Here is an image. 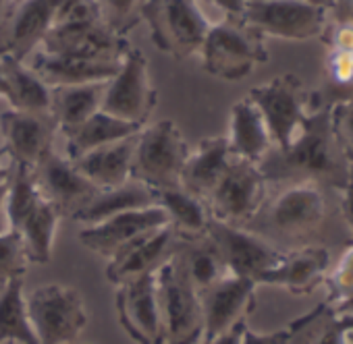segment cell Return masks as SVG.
I'll return each mask as SVG.
<instances>
[{
    "instance_id": "obj_19",
    "label": "cell",
    "mask_w": 353,
    "mask_h": 344,
    "mask_svg": "<svg viewBox=\"0 0 353 344\" xmlns=\"http://www.w3.org/2000/svg\"><path fill=\"white\" fill-rule=\"evenodd\" d=\"M181 243L183 241L174 235L168 224L156 228L131 243L125 251H121L114 259L108 261L106 280L114 286H123L127 282L156 274L181 249Z\"/></svg>"
},
{
    "instance_id": "obj_10",
    "label": "cell",
    "mask_w": 353,
    "mask_h": 344,
    "mask_svg": "<svg viewBox=\"0 0 353 344\" xmlns=\"http://www.w3.org/2000/svg\"><path fill=\"white\" fill-rule=\"evenodd\" d=\"M266 185L258 164L235 158L206 202L212 218L231 226H248L266 202Z\"/></svg>"
},
{
    "instance_id": "obj_50",
    "label": "cell",
    "mask_w": 353,
    "mask_h": 344,
    "mask_svg": "<svg viewBox=\"0 0 353 344\" xmlns=\"http://www.w3.org/2000/svg\"><path fill=\"white\" fill-rule=\"evenodd\" d=\"M341 327H345V330H351L353 327V315H349V317H332Z\"/></svg>"
},
{
    "instance_id": "obj_45",
    "label": "cell",
    "mask_w": 353,
    "mask_h": 344,
    "mask_svg": "<svg viewBox=\"0 0 353 344\" xmlns=\"http://www.w3.org/2000/svg\"><path fill=\"white\" fill-rule=\"evenodd\" d=\"M332 11H336V13H339V15H336V19L347 21V23H351V25H353V0H336Z\"/></svg>"
},
{
    "instance_id": "obj_30",
    "label": "cell",
    "mask_w": 353,
    "mask_h": 344,
    "mask_svg": "<svg viewBox=\"0 0 353 344\" xmlns=\"http://www.w3.org/2000/svg\"><path fill=\"white\" fill-rule=\"evenodd\" d=\"M0 65L7 81V102L13 110L48 112L50 87L23 61H17L11 54H0Z\"/></svg>"
},
{
    "instance_id": "obj_14",
    "label": "cell",
    "mask_w": 353,
    "mask_h": 344,
    "mask_svg": "<svg viewBox=\"0 0 353 344\" xmlns=\"http://www.w3.org/2000/svg\"><path fill=\"white\" fill-rule=\"evenodd\" d=\"M34 179L42 197L61 218L73 220L98 193V187L81 175L75 164L54 149L34 168Z\"/></svg>"
},
{
    "instance_id": "obj_22",
    "label": "cell",
    "mask_w": 353,
    "mask_h": 344,
    "mask_svg": "<svg viewBox=\"0 0 353 344\" xmlns=\"http://www.w3.org/2000/svg\"><path fill=\"white\" fill-rule=\"evenodd\" d=\"M235 155L231 153L227 137H208L202 139L196 151L190 153L183 172H181V187L192 195L208 202L225 172L229 170Z\"/></svg>"
},
{
    "instance_id": "obj_42",
    "label": "cell",
    "mask_w": 353,
    "mask_h": 344,
    "mask_svg": "<svg viewBox=\"0 0 353 344\" xmlns=\"http://www.w3.org/2000/svg\"><path fill=\"white\" fill-rule=\"evenodd\" d=\"M206 3L214 5L219 11H223L225 17H231V19H241L243 11H245V5L248 0H206Z\"/></svg>"
},
{
    "instance_id": "obj_41",
    "label": "cell",
    "mask_w": 353,
    "mask_h": 344,
    "mask_svg": "<svg viewBox=\"0 0 353 344\" xmlns=\"http://www.w3.org/2000/svg\"><path fill=\"white\" fill-rule=\"evenodd\" d=\"M343 214L353 239V162H347V177L343 185Z\"/></svg>"
},
{
    "instance_id": "obj_53",
    "label": "cell",
    "mask_w": 353,
    "mask_h": 344,
    "mask_svg": "<svg viewBox=\"0 0 353 344\" xmlns=\"http://www.w3.org/2000/svg\"><path fill=\"white\" fill-rule=\"evenodd\" d=\"M3 344H15V342H3Z\"/></svg>"
},
{
    "instance_id": "obj_29",
    "label": "cell",
    "mask_w": 353,
    "mask_h": 344,
    "mask_svg": "<svg viewBox=\"0 0 353 344\" xmlns=\"http://www.w3.org/2000/svg\"><path fill=\"white\" fill-rule=\"evenodd\" d=\"M141 129H143L141 125L127 122L123 118H117V116L100 110L94 116H90L85 122H81L79 127L63 133L65 143H67V158L77 160L92 149H98L102 145H110V143H117L121 139L133 137Z\"/></svg>"
},
{
    "instance_id": "obj_39",
    "label": "cell",
    "mask_w": 353,
    "mask_h": 344,
    "mask_svg": "<svg viewBox=\"0 0 353 344\" xmlns=\"http://www.w3.org/2000/svg\"><path fill=\"white\" fill-rule=\"evenodd\" d=\"M328 40H330V50H345L353 52V25L347 21L336 19L332 25H326Z\"/></svg>"
},
{
    "instance_id": "obj_33",
    "label": "cell",
    "mask_w": 353,
    "mask_h": 344,
    "mask_svg": "<svg viewBox=\"0 0 353 344\" xmlns=\"http://www.w3.org/2000/svg\"><path fill=\"white\" fill-rule=\"evenodd\" d=\"M179 257L198 292H202L204 288H208L210 284L219 282L223 276L229 274L214 243L208 237H202L198 241H183Z\"/></svg>"
},
{
    "instance_id": "obj_16",
    "label": "cell",
    "mask_w": 353,
    "mask_h": 344,
    "mask_svg": "<svg viewBox=\"0 0 353 344\" xmlns=\"http://www.w3.org/2000/svg\"><path fill=\"white\" fill-rule=\"evenodd\" d=\"M5 153L11 162L36 168L50 151L59 125L50 112L7 110L0 114Z\"/></svg>"
},
{
    "instance_id": "obj_52",
    "label": "cell",
    "mask_w": 353,
    "mask_h": 344,
    "mask_svg": "<svg viewBox=\"0 0 353 344\" xmlns=\"http://www.w3.org/2000/svg\"><path fill=\"white\" fill-rule=\"evenodd\" d=\"M347 344H353V327L347 330Z\"/></svg>"
},
{
    "instance_id": "obj_9",
    "label": "cell",
    "mask_w": 353,
    "mask_h": 344,
    "mask_svg": "<svg viewBox=\"0 0 353 344\" xmlns=\"http://www.w3.org/2000/svg\"><path fill=\"white\" fill-rule=\"evenodd\" d=\"M241 21L262 38L305 42L324 36L328 11L312 7L303 0H252L245 5Z\"/></svg>"
},
{
    "instance_id": "obj_37",
    "label": "cell",
    "mask_w": 353,
    "mask_h": 344,
    "mask_svg": "<svg viewBox=\"0 0 353 344\" xmlns=\"http://www.w3.org/2000/svg\"><path fill=\"white\" fill-rule=\"evenodd\" d=\"M330 122L347 160L353 162V98L330 106Z\"/></svg>"
},
{
    "instance_id": "obj_6",
    "label": "cell",
    "mask_w": 353,
    "mask_h": 344,
    "mask_svg": "<svg viewBox=\"0 0 353 344\" xmlns=\"http://www.w3.org/2000/svg\"><path fill=\"white\" fill-rule=\"evenodd\" d=\"M200 56L208 75L225 81H241L258 65L268 61V50L256 30L241 19L223 17V21L210 25Z\"/></svg>"
},
{
    "instance_id": "obj_24",
    "label": "cell",
    "mask_w": 353,
    "mask_h": 344,
    "mask_svg": "<svg viewBox=\"0 0 353 344\" xmlns=\"http://www.w3.org/2000/svg\"><path fill=\"white\" fill-rule=\"evenodd\" d=\"M137 135L121 139L110 145H102L98 149H92L71 162L98 189L119 187V185L131 181V166H133Z\"/></svg>"
},
{
    "instance_id": "obj_55",
    "label": "cell",
    "mask_w": 353,
    "mask_h": 344,
    "mask_svg": "<svg viewBox=\"0 0 353 344\" xmlns=\"http://www.w3.org/2000/svg\"><path fill=\"white\" fill-rule=\"evenodd\" d=\"M248 3H252V0H248Z\"/></svg>"
},
{
    "instance_id": "obj_31",
    "label": "cell",
    "mask_w": 353,
    "mask_h": 344,
    "mask_svg": "<svg viewBox=\"0 0 353 344\" xmlns=\"http://www.w3.org/2000/svg\"><path fill=\"white\" fill-rule=\"evenodd\" d=\"M38 344L28 311L23 278H15L0 286V344Z\"/></svg>"
},
{
    "instance_id": "obj_32",
    "label": "cell",
    "mask_w": 353,
    "mask_h": 344,
    "mask_svg": "<svg viewBox=\"0 0 353 344\" xmlns=\"http://www.w3.org/2000/svg\"><path fill=\"white\" fill-rule=\"evenodd\" d=\"M61 216L59 212L42 197L21 220L13 230H17L28 247V253L32 257V264H48L52 255V245L57 237Z\"/></svg>"
},
{
    "instance_id": "obj_23",
    "label": "cell",
    "mask_w": 353,
    "mask_h": 344,
    "mask_svg": "<svg viewBox=\"0 0 353 344\" xmlns=\"http://www.w3.org/2000/svg\"><path fill=\"white\" fill-rule=\"evenodd\" d=\"M23 63L48 87L108 81L117 75L119 65H121V63H98V61H81V58H71V56H59V54H48L44 50L32 52Z\"/></svg>"
},
{
    "instance_id": "obj_43",
    "label": "cell",
    "mask_w": 353,
    "mask_h": 344,
    "mask_svg": "<svg viewBox=\"0 0 353 344\" xmlns=\"http://www.w3.org/2000/svg\"><path fill=\"white\" fill-rule=\"evenodd\" d=\"M245 325H248V319H245V321H239L237 325H233L231 330H227L225 334H221V336H216V338L202 340L200 344H241Z\"/></svg>"
},
{
    "instance_id": "obj_40",
    "label": "cell",
    "mask_w": 353,
    "mask_h": 344,
    "mask_svg": "<svg viewBox=\"0 0 353 344\" xmlns=\"http://www.w3.org/2000/svg\"><path fill=\"white\" fill-rule=\"evenodd\" d=\"M301 344H347V330L341 327L332 317L328 321V325L316 334H312L307 340H303Z\"/></svg>"
},
{
    "instance_id": "obj_17",
    "label": "cell",
    "mask_w": 353,
    "mask_h": 344,
    "mask_svg": "<svg viewBox=\"0 0 353 344\" xmlns=\"http://www.w3.org/2000/svg\"><path fill=\"white\" fill-rule=\"evenodd\" d=\"M42 50L48 54L71 56L98 63H121L131 48L127 38L112 32L108 25H54L42 40Z\"/></svg>"
},
{
    "instance_id": "obj_28",
    "label": "cell",
    "mask_w": 353,
    "mask_h": 344,
    "mask_svg": "<svg viewBox=\"0 0 353 344\" xmlns=\"http://www.w3.org/2000/svg\"><path fill=\"white\" fill-rule=\"evenodd\" d=\"M108 81L50 87L48 112L54 116L59 131H63V133L71 131V129L79 127L81 122H85L90 116H94L96 112H100Z\"/></svg>"
},
{
    "instance_id": "obj_5",
    "label": "cell",
    "mask_w": 353,
    "mask_h": 344,
    "mask_svg": "<svg viewBox=\"0 0 353 344\" xmlns=\"http://www.w3.org/2000/svg\"><path fill=\"white\" fill-rule=\"evenodd\" d=\"M192 153L181 129L172 120H158L137 135L131 179L154 191L181 187V172Z\"/></svg>"
},
{
    "instance_id": "obj_27",
    "label": "cell",
    "mask_w": 353,
    "mask_h": 344,
    "mask_svg": "<svg viewBox=\"0 0 353 344\" xmlns=\"http://www.w3.org/2000/svg\"><path fill=\"white\" fill-rule=\"evenodd\" d=\"M158 208L166 214L168 226L181 241H198L206 237L212 220L208 204L185 191L183 187H168L156 191Z\"/></svg>"
},
{
    "instance_id": "obj_49",
    "label": "cell",
    "mask_w": 353,
    "mask_h": 344,
    "mask_svg": "<svg viewBox=\"0 0 353 344\" xmlns=\"http://www.w3.org/2000/svg\"><path fill=\"white\" fill-rule=\"evenodd\" d=\"M9 3L11 0H0V28H3V23L9 17Z\"/></svg>"
},
{
    "instance_id": "obj_18",
    "label": "cell",
    "mask_w": 353,
    "mask_h": 344,
    "mask_svg": "<svg viewBox=\"0 0 353 344\" xmlns=\"http://www.w3.org/2000/svg\"><path fill=\"white\" fill-rule=\"evenodd\" d=\"M119 323L135 344H164L156 274L117 286Z\"/></svg>"
},
{
    "instance_id": "obj_2",
    "label": "cell",
    "mask_w": 353,
    "mask_h": 344,
    "mask_svg": "<svg viewBox=\"0 0 353 344\" xmlns=\"http://www.w3.org/2000/svg\"><path fill=\"white\" fill-rule=\"evenodd\" d=\"M328 212L326 195L320 183H293L274 200H266L256 218L245 226L276 243H305L324 224Z\"/></svg>"
},
{
    "instance_id": "obj_7",
    "label": "cell",
    "mask_w": 353,
    "mask_h": 344,
    "mask_svg": "<svg viewBox=\"0 0 353 344\" xmlns=\"http://www.w3.org/2000/svg\"><path fill=\"white\" fill-rule=\"evenodd\" d=\"M26 297L38 344H75L79 340L90 317L77 288L44 284Z\"/></svg>"
},
{
    "instance_id": "obj_38",
    "label": "cell",
    "mask_w": 353,
    "mask_h": 344,
    "mask_svg": "<svg viewBox=\"0 0 353 344\" xmlns=\"http://www.w3.org/2000/svg\"><path fill=\"white\" fill-rule=\"evenodd\" d=\"M328 288H330V303L353 292V245L341 255L336 268L328 276Z\"/></svg>"
},
{
    "instance_id": "obj_11",
    "label": "cell",
    "mask_w": 353,
    "mask_h": 344,
    "mask_svg": "<svg viewBox=\"0 0 353 344\" xmlns=\"http://www.w3.org/2000/svg\"><path fill=\"white\" fill-rule=\"evenodd\" d=\"M206 237L214 243L225 268L233 276L250 278L258 284V278L279 266L285 251L252 233L245 226H231L219 220H210Z\"/></svg>"
},
{
    "instance_id": "obj_26",
    "label": "cell",
    "mask_w": 353,
    "mask_h": 344,
    "mask_svg": "<svg viewBox=\"0 0 353 344\" xmlns=\"http://www.w3.org/2000/svg\"><path fill=\"white\" fill-rule=\"evenodd\" d=\"M227 141L235 158L254 164H260L264 155L274 147L260 110L248 96L231 108Z\"/></svg>"
},
{
    "instance_id": "obj_25",
    "label": "cell",
    "mask_w": 353,
    "mask_h": 344,
    "mask_svg": "<svg viewBox=\"0 0 353 344\" xmlns=\"http://www.w3.org/2000/svg\"><path fill=\"white\" fill-rule=\"evenodd\" d=\"M158 208L156 191L139 181H127L119 187L98 189V193L90 200V204L73 218V222L81 224L83 228L100 224L112 216Z\"/></svg>"
},
{
    "instance_id": "obj_35",
    "label": "cell",
    "mask_w": 353,
    "mask_h": 344,
    "mask_svg": "<svg viewBox=\"0 0 353 344\" xmlns=\"http://www.w3.org/2000/svg\"><path fill=\"white\" fill-rule=\"evenodd\" d=\"M322 309H324V305H322V307H316L314 311H310V313L297 317V319L291 321L289 325H285V327H281V330H274V332H256V330H252L250 325H245L241 344H293L295 336H297L303 327L312 325V323L322 315Z\"/></svg>"
},
{
    "instance_id": "obj_54",
    "label": "cell",
    "mask_w": 353,
    "mask_h": 344,
    "mask_svg": "<svg viewBox=\"0 0 353 344\" xmlns=\"http://www.w3.org/2000/svg\"><path fill=\"white\" fill-rule=\"evenodd\" d=\"M15 3H19V0H15Z\"/></svg>"
},
{
    "instance_id": "obj_51",
    "label": "cell",
    "mask_w": 353,
    "mask_h": 344,
    "mask_svg": "<svg viewBox=\"0 0 353 344\" xmlns=\"http://www.w3.org/2000/svg\"><path fill=\"white\" fill-rule=\"evenodd\" d=\"M0 98H5V100H7V81H5L3 65H0Z\"/></svg>"
},
{
    "instance_id": "obj_20",
    "label": "cell",
    "mask_w": 353,
    "mask_h": 344,
    "mask_svg": "<svg viewBox=\"0 0 353 344\" xmlns=\"http://www.w3.org/2000/svg\"><path fill=\"white\" fill-rule=\"evenodd\" d=\"M166 224H168L166 214L160 208L137 210V212L119 214L100 224L81 228L79 241L85 249L110 261L121 251H125L131 243H135L143 235L156 228H162Z\"/></svg>"
},
{
    "instance_id": "obj_3",
    "label": "cell",
    "mask_w": 353,
    "mask_h": 344,
    "mask_svg": "<svg viewBox=\"0 0 353 344\" xmlns=\"http://www.w3.org/2000/svg\"><path fill=\"white\" fill-rule=\"evenodd\" d=\"M139 17L148 23L154 46L176 61L200 54L212 25L200 0H143Z\"/></svg>"
},
{
    "instance_id": "obj_13",
    "label": "cell",
    "mask_w": 353,
    "mask_h": 344,
    "mask_svg": "<svg viewBox=\"0 0 353 344\" xmlns=\"http://www.w3.org/2000/svg\"><path fill=\"white\" fill-rule=\"evenodd\" d=\"M73 0H19L0 28V54L26 61L42 44L61 11Z\"/></svg>"
},
{
    "instance_id": "obj_12",
    "label": "cell",
    "mask_w": 353,
    "mask_h": 344,
    "mask_svg": "<svg viewBox=\"0 0 353 344\" xmlns=\"http://www.w3.org/2000/svg\"><path fill=\"white\" fill-rule=\"evenodd\" d=\"M156 100L158 94L150 81L145 54L137 48H129L119 65L117 75L106 85L102 110L127 122L145 127Z\"/></svg>"
},
{
    "instance_id": "obj_21",
    "label": "cell",
    "mask_w": 353,
    "mask_h": 344,
    "mask_svg": "<svg viewBox=\"0 0 353 344\" xmlns=\"http://www.w3.org/2000/svg\"><path fill=\"white\" fill-rule=\"evenodd\" d=\"M330 255L324 247L318 245H303L295 251L283 255L276 268L262 274L258 278L260 284L279 286L293 294H307L312 292L326 276Z\"/></svg>"
},
{
    "instance_id": "obj_46",
    "label": "cell",
    "mask_w": 353,
    "mask_h": 344,
    "mask_svg": "<svg viewBox=\"0 0 353 344\" xmlns=\"http://www.w3.org/2000/svg\"><path fill=\"white\" fill-rule=\"evenodd\" d=\"M3 158H5V151H0V193L7 191L9 177H11V162L9 164H3Z\"/></svg>"
},
{
    "instance_id": "obj_47",
    "label": "cell",
    "mask_w": 353,
    "mask_h": 344,
    "mask_svg": "<svg viewBox=\"0 0 353 344\" xmlns=\"http://www.w3.org/2000/svg\"><path fill=\"white\" fill-rule=\"evenodd\" d=\"M9 230V218H7V191L0 193V235Z\"/></svg>"
},
{
    "instance_id": "obj_4",
    "label": "cell",
    "mask_w": 353,
    "mask_h": 344,
    "mask_svg": "<svg viewBox=\"0 0 353 344\" xmlns=\"http://www.w3.org/2000/svg\"><path fill=\"white\" fill-rule=\"evenodd\" d=\"M164 344H200L204 334L200 292L190 280L179 251L156 272Z\"/></svg>"
},
{
    "instance_id": "obj_34",
    "label": "cell",
    "mask_w": 353,
    "mask_h": 344,
    "mask_svg": "<svg viewBox=\"0 0 353 344\" xmlns=\"http://www.w3.org/2000/svg\"><path fill=\"white\" fill-rule=\"evenodd\" d=\"M32 266V257L21 235L13 228L0 235V286L15 278H23Z\"/></svg>"
},
{
    "instance_id": "obj_44",
    "label": "cell",
    "mask_w": 353,
    "mask_h": 344,
    "mask_svg": "<svg viewBox=\"0 0 353 344\" xmlns=\"http://www.w3.org/2000/svg\"><path fill=\"white\" fill-rule=\"evenodd\" d=\"M332 305V311H330V317H349L353 315V292L330 303Z\"/></svg>"
},
{
    "instance_id": "obj_1",
    "label": "cell",
    "mask_w": 353,
    "mask_h": 344,
    "mask_svg": "<svg viewBox=\"0 0 353 344\" xmlns=\"http://www.w3.org/2000/svg\"><path fill=\"white\" fill-rule=\"evenodd\" d=\"M336 135L330 122V108L318 106L303 122L297 137L283 149L272 147L258 164L266 183H320V179H336L341 166L336 155Z\"/></svg>"
},
{
    "instance_id": "obj_15",
    "label": "cell",
    "mask_w": 353,
    "mask_h": 344,
    "mask_svg": "<svg viewBox=\"0 0 353 344\" xmlns=\"http://www.w3.org/2000/svg\"><path fill=\"white\" fill-rule=\"evenodd\" d=\"M256 288L258 284L254 280L233 274H227L204 288L200 292L204 319L202 340L216 338L239 321H245L256 307Z\"/></svg>"
},
{
    "instance_id": "obj_48",
    "label": "cell",
    "mask_w": 353,
    "mask_h": 344,
    "mask_svg": "<svg viewBox=\"0 0 353 344\" xmlns=\"http://www.w3.org/2000/svg\"><path fill=\"white\" fill-rule=\"evenodd\" d=\"M303 3L312 5V7H318V9H324V11H332L334 9V3L336 0H303Z\"/></svg>"
},
{
    "instance_id": "obj_8",
    "label": "cell",
    "mask_w": 353,
    "mask_h": 344,
    "mask_svg": "<svg viewBox=\"0 0 353 344\" xmlns=\"http://www.w3.org/2000/svg\"><path fill=\"white\" fill-rule=\"evenodd\" d=\"M248 98L260 110L272 145L279 149L287 147L297 137L314 110L312 96L305 94L301 79L291 73L272 77L268 83L252 87Z\"/></svg>"
},
{
    "instance_id": "obj_36",
    "label": "cell",
    "mask_w": 353,
    "mask_h": 344,
    "mask_svg": "<svg viewBox=\"0 0 353 344\" xmlns=\"http://www.w3.org/2000/svg\"><path fill=\"white\" fill-rule=\"evenodd\" d=\"M96 3L100 7L104 25L121 36H125L141 19L139 9L143 0H96Z\"/></svg>"
}]
</instances>
